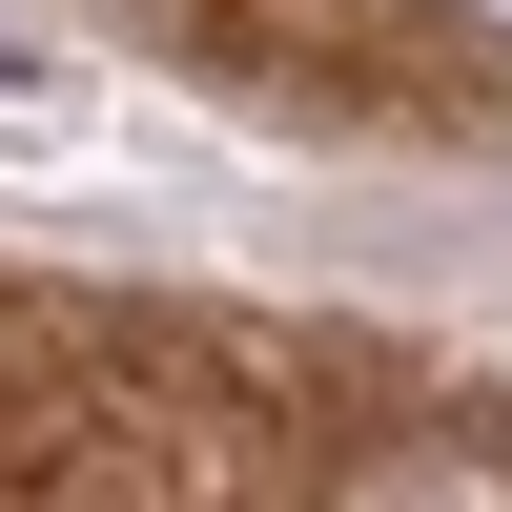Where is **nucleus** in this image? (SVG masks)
<instances>
[{
	"mask_svg": "<svg viewBox=\"0 0 512 512\" xmlns=\"http://www.w3.org/2000/svg\"><path fill=\"white\" fill-rule=\"evenodd\" d=\"M451 21H472V41H492V62H512V0H451Z\"/></svg>",
	"mask_w": 512,
	"mask_h": 512,
	"instance_id": "2",
	"label": "nucleus"
},
{
	"mask_svg": "<svg viewBox=\"0 0 512 512\" xmlns=\"http://www.w3.org/2000/svg\"><path fill=\"white\" fill-rule=\"evenodd\" d=\"M328 512H512V451H472V431H369L349 472H328Z\"/></svg>",
	"mask_w": 512,
	"mask_h": 512,
	"instance_id": "1",
	"label": "nucleus"
}]
</instances>
